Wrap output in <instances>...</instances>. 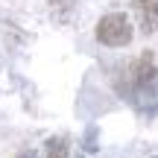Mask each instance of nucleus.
<instances>
[{
	"label": "nucleus",
	"instance_id": "6e6552de",
	"mask_svg": "<svg viewBox=\"0 0 158 158\" xmlns=\"http://www.w3.org/2000/svg\"><path fill=\"white\" fill-rule=\"evenodd\" d=\"M155 158H158V155H155Z\"/></svg>",
	"mask_w": 158,
	"mask_h": 158
},
{
	"label": "nucleus",
	"instance_id": "f03ea898",
	"mask_svg": "<svg viewBox=\"0 0 158 158\" xmlns=\"http://www.w3.org/2000/svg\"><path fill=\"white\" fill-rule=\"evenodd\" d=\"M129 79H132V88H135L138 94L152 91V85H155V79H158V68H155V59H152V53H149V50L141 53L138 62H132Z\"/></svg>",
	"mask_w": 158,
	"mask_h": 158
},
{
	"label": "nucleus",
	"instance_id": "39448f33",
	"mask_svg": "<svg viewBox=\"0 0 158 158\" xmlns=\"http://www.w3.org/2000/svg\"><path fill=\"white\" fill-rule=\"evenodd\" d=\"M143 3H147V0H132V6H135V9H141Z\"/></svg>",
	"mask_w": 158,
	"mask_h": 158
},
{
	"label": "nucleus",
	"instance_id": "0eeeda50",
	"mask_svg": "<svg viewBox=\"0 0 158 158\" xmlns=\"http://www.w3.org/2000/svg\"><path fill=\"white\" fill-rule=\"evenodd\" d=\"M53 3H70V0H53Z\"/></svg>",
	"mask_w": 158,
	"mask_h": 158
},
{
	"label": "nucleus",
	"instance_id": "423d86ee",
	"mask_svg": "<svg viewBox=\"0 0 158 158\" xmlns=\"http://www.w3.org/2000/svg\"><path fill=\"white\" fill-rule=\"evenodd\" d=\"M21 158H35V152H23V155H21Z\"/></svg>",
	"mask_w": 158,
	"mask_h": 158
},
{
	"label": "nucleus",
	"instance_id": "7ed1b4c3",
	"mask_svg": "<svg viewBox=\"0 0 158 158\" xmlns=\"http://www.w3.org/2000/svg\"><path fill=\"white\" fill-rule=\"evenodd\" d=\"M138 12H141V27H143V32H155V29H158V0H147Z\"/></svg>",
	"mask_w": 158,
	"mask_h": 158
},
{
	"label": "nucleus",
	"instance_id": "f257e3e1",
	"mask_svg": "<svg viewBox=\"0 0 158 158\" xmlns=\"http://www.w3.org/2000/svg\"><path fill=\"white\" fill-rule=\"evenodd\" d=\"M97 41L106 47H126L132 41V23L123 12H108L97 23Z\"/></svg>",
	"mask_w": 158,
	"mask_h": 158
},
{
	"label": "nucleus",
	"instance_id": "20e7f679",
	"mask_svg": "<svg viewBox=\"0 0 158 158\" xmlns=\"http://www.w3.org/2000/svg\"><path fill=\"white\" fill-rule=\"evenodd\" d=\"M68 152H70V141L64 135H56L44 143V155L41 158H68Z\"/></svg>",
	"mask_w": 158,
	"mask_h": 158
}]
</instances>
